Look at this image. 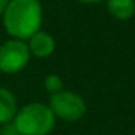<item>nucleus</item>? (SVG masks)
<instances>
[{
  "instance_id": "obj_5",
  "label": "nucleus",
  "mask_w": 135,
  "mask_h": 135,
  "mask_svg": "<svg viewBox=\"0 0 135 135\" xmlns=\"http://www.w3.org/2000/svg\"><path fill=\"white\" fill-rule=\"evenodd\" d=\"M26 43L29 46L30 56L38 57V59L49 57L54 52V49H56V40L52 38V35L45 32V30H41V29L38 32H35Z\"/></svg>"
},
{
  "instance_id": "obj_10",
  "label": "nucleus",
  "mask_w": 135,
  "mask_h": 135,
  "mask_svg": "<svg viewBox=\"0 0 135 135\" xmlns=\"http://www.w3.org/2000/svg\"><path fill=\"white\" fill-rule=\"evenodd\" d=\"M80 3H84V5H97V3H103L107 0H78Z\"/></svg>"
},
{
  "instance_id": "obj_1",
  "label": "nucleus",
  "mask_w": 135,
  "mask_h": 135,
  "mask_svg": "<svg viewBox=\"0 0 135 135\" xmlns=\"http://www.w3.org/2000/svg\"><path fill=\"white\" fill-rule=\"evenodd\" d=\"M3 27L11 38L27 41L41 29L43 7L40 0H10L2 13Z\"/></svg>"
},
{
  "instance_id": "obj_4",
  "label": "nucleus",
  "mask_w": 135,
  "mask_h": 135,
  "mask_svg": "<svg viewBox=\"0 0 135 135\" xmlns=\"http://www.w3.org/2000/svg\"><path fill=\"white\" fill-rule=\"evenodd\" d=\"M30 60V51L24 40L10 38L0 45V72L15 75L22 72Z\"/></svg>"
},
{
  "instance_id": "obj_8",
  "label": "nucleus",
  "mask_w": 135,
  "mask_h": 135,
  "mask_svg": "<svg viewBox=\"0 0 135 135\" xmlns=\"http://www.w3.org/2000/svg\"><path fill=\"white\" fill-rule=\"evenodd\" d=\"M43 84H45V89L49 92V95L57 94V92H60V91L64 89V81H62V78H60L59 75H56V73L46 75Z\"/></svg>"
},
{
  "instance_id": "obj_11",
  "label": "nucleus",
  "mask_w": 135,
  "mask_h": 135,
  "mask_svg": "<svg viewBox=\"0 0 135 135\" xmlns=\"http://www.w3.org/2000/svg\"><path fill=\"white\" fill-rule=\"evenodd\" d=\"M8 2H10V0H0V16H2V13H3V10L7 8V5H8Z\"/></svg>"
},
{
  "instance_id": "obj_7",
  "label": "nucleus",
  "mask_w": 135,
  "mask_h": 135,
  "mask_svg": "<svg viewBox=\"0 0 135 135\" xmlns=\"http://www.w3.org/2000/svg\"><path fill=\"white\" fill-rule=\"evenodd\" d=\"M108 13L118 21H129L135 15V0H107Z\"/></svg>"
},
{
  "instance_id": "obj_9",
  "label": "nucleus",
  "mask_w": 135,
  "mask_h": 135,
  "mask_svg": "<svg viewBox=\"0 0 135 135\" xmlns=\"http://www.w3.org/2000/svg\"><path fill=\"white\" fill-rule=\"evenodd\" d=\"M0 135H21L19 130L16 129L15 122H5V124H0Z\"/></svg>"
},
{
  "instance_id": "obj_3",
  "label": "nucleus",
  "mask_w": 135,
  "mask_h": 135,
  "mask_svg": "<svg viewBox=\"0 0 135 135\" xmlns=\"http://www.w3.org/2000/svg\"><path fill=\"white\" fill-rule=\"evenodd\" d=\"M48 107L51 108L56 119H62L65 122H76L88 111L86 100L80 94L73 91H67V89H62L60 92L52 94L49 97Z\"/></svg>"
},
{
  "instance_id": "obj_6",
  "label": "nucleus",
  "mask_w": 135,
  "mask_h": 135,
  "mask_svg": "<svg viewBox=\"0 0 135 135\" xmlns=\"http://www.w3.org/2000/svg\"><path fill=\"white\" fill-rule=\"evenodd\" d=\"M18 110L19 108L15 94L7 88H0V124L11 122Z\"/></svg>"
},
{
  "instance_id": "obj_2",
  "label": "nucleus",
  "mask_w": 135,
  "mask_h": 135,
  "mask_svg": "<svg viewBox=\"0 0 135 135\" xmlns=\"http://www.w3.org/2000/svg\"><path fill=\"white\" fill-rule=\"evenodd\" d=\"M13 122L21 135H49L56 127V116L48 103L30 102L18 110Z\"/></svg>"
}]
</instances>
